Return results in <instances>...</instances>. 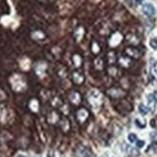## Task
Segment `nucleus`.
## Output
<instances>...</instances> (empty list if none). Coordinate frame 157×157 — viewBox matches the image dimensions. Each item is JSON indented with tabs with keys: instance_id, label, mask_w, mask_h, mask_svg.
<instances>
[{
	"instance_id": "obj_1",
	"label": "nucleus",
	"mask_w": 157,
	"mask_h": 157,
	"mask_svg": "<svg viewBox=\"0 0 157 157\" xmlns=\"http://www.w3.org/2000/svg\"><path fill=\"white\" fill-rule=\"evenodd\" d=\"M142 12L144 15L148 16H153L156 13V10H155V7L151 3L145 2L142 6Z\"/></svg>"
},
{
	"instance_id": "obj_10",
	"label": "nucleus",
	"mask_w": 157,
	"mask_h": 157,
	"mask_svg": "<svg viewBox=\"0 0 157 157\" xmlns=\"http://www.w3.org/2000/svg\"><path fill=\"white\" fill-rule=\"evenodd\" d=\"M90 157H94V155H92V156H90Z\"/></svg>"
},
{
	"instance_id": "obj_9",
	"label": "nucleus",
	"mask_w": 157,
	"mask_h": 157,
	"mask_svg": "<svg viewBox=\"0 0 157 157\" xmlns=\"http://www.w3.org/2000/svg\"><path fill=\"white\" fill-rule=\"evenodd\" d=\"M18 157H26V156H23V155H19Z\"/></svg>"
},
{
	"instance_id": "obj_4",
	"label": "nucleus",
	"mask_w": 157,
	"mask_h": 157,
	"mask_svg": "<svg viewBox=\"0 0 157 157\" xmlns=\"http://www.w3.org/2000/svg\"><path fill=\"white\" fill-rule=\"evenodd\" d=\"M138 109H139L140 114H141L142 116H145V115L148 114V108L145 105H144V104H140Z\"/></svg>"
},
{
	"instance_id": "obj_8",
	"label": "nucleus",
	"mask_w": 157,
	"mask_h": 157,
	"mask_svg": "<svg viewBox=\"0 0 157 157\" xmlns=\"http://www.w3.org/2000/svg\"><path fill=\"white\" fill-rule=\"evenodd\" d=\"M136 145H137V147H138V148H143L144 145H145V142H144V141H142V140H137Z\"/></svg>"
},
{
	"instance_id": "obj_3",
	"label": "nucleus",
	"mask_w": 157,
	"mask_h": 157,
	"mask_svg": "<svg viewBox=\"0 0 157 157\" xmlns=\"http://www.w3.org/2000/svg\"><path fill=\"white\" fill-rule=\"evenodd\" d=\"M148 103L151 105H155L157 103V89L155 90V91L152 93V94H150L149 96L148 97Z\"/></svg>"
},
{
	"instance_id": "obj_2",
	"label": "nucleus",
	"mask_w": 157,
	"mask_h": 157,
	"mask_svg": "<svg viewBox=\"0 0 157 157\" xmlns=\"http://www.w3.org/2000/svg\"><path fill=\"white\" fill-rule=\"evenodd\" d=\"M88 115H89V113L87 112L86 109H80L77 113V118L79 119V121L81 122H83V121H85L87 120Z\"/></svg>"
},
{
	"instance_id": "obj_6",
	"label": "nucleus",
	"mask_w": 157,
	"mask_h": 157,
	"mask_svg": "<svg viewBox=\"0 0 157 157\" xmlns=\"http://www.w3.org/2000/svg\"><path fill=\"white\" fill-rule=\"evenodd\" d=\"M127 138H128V141H129L130 143H136V142H137V140H138L137 136H136L134 133H130V134H128Z\"/></svg>"
},
{
	"instance_id": "obj_7",
	"label": "nucleus",
	"mask_w": 157,
	"mask_h": 157,
	"mask_svg": "<svg viewBox=\"0 0 157 157\" xmlns=\"http://www.w3.org/2000/svg\"><path fill=\"white\" fill-rule=\"evenodd\" d=\"M135 123H136V125L138 127H140V128H144L145 126V121L144 122H141V121H140L139 119L135 120Z\"/></svg>"
},
{
	"instance_id": "obj_5",
	"label": "nucleus",
	"mask_w": 157,
	"mask_h": 157,
	"mask_svg": "<svg viewBox=\"0 0 157 157\" xmlns=\"http://www.w3.org/2000/svg\"><path fill=\"white\" fill-rule=\"evenodd\" d=\"M149 46L153 50H157V37H153L149 40Z\"/></svg>"
}]
</instances>
